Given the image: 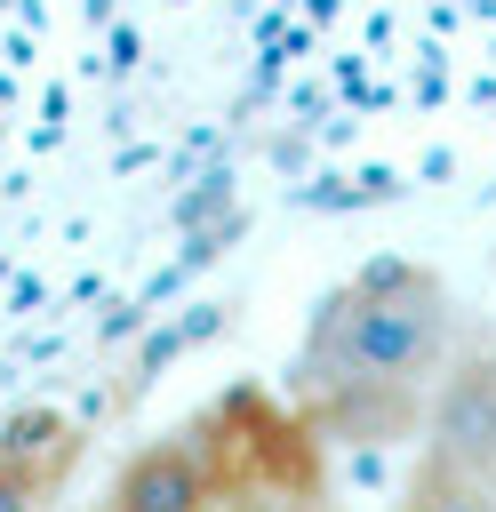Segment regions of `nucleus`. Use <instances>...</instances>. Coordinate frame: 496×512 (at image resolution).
Returning a JSON list of instances; mask_svg holds the SVG:
<instances>
[{"mask_svg":"<svg viewBox=\"0 0 496 512\" xmlns=\"http://www.w3.org/2000/svg\"><path fill=\"white\" fill-rule=\"evenodd\" d=\"M448 344H456L448 280L376 256L312 304V328L288 360V400L312 424V440H344V448L416 440Z\"/></svg>","mask_w":496,"mask_h":512,"instance_id":"1","label":"nucleus"},{"mask_svg":"<svg viewBox=\"0 0 496 512\" xmlns=\"http://www.w3.org/2000/svg\"><path fill=\"white\" fill-rule=\"evenodd\" d=\"M104 504H120V512H192V504H224V472H216V432H208V416H192V424H176V432L128 448L120 472H112V488H104Z\"/></svg>","mask_w":496,"mask_h":512,"instance_id":"3","label":"nucleus"},{"mask_svg":"<svg viewBox=\"0 0 496 512\" xmlns=\"http://www.w3.org/2000/svg\"><path fill=\"white\" fill-rule=\"evenodd\" d=\"M416 504H496V344L448 352L416 424Z\"/></svg>","mask_w":496,"mask_h":512,"instance_id":"2","label":"nucleus"}]
</instances>
